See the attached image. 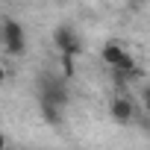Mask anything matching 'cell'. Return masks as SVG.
Masks as SVG:
<instances>
[{"instance_id": "obj_3", "label": "cell", "mask_w": 150, "mask_h": 150, "mask_svg": "<svg viewBox=\"0 0 150 150\" xmlns=\"http://www.w3.org/2000/svg\"><path fill=\"white\" fill-rule=\"evenodd\" d=\"M53 44H56V50H59V53H71V56H77V53L83 50L80 35L74 33L71 27H59V30L53 33Z\"/></svg>"}, {"instance_id": "obj_1", "label": "cell", "mask_w": 150, "mask_h": 150, "mask_svg": "<svg viewBox=\"0 0 150 150\" xmlns=\"http://www.w3.org/2000/svg\"><path fill=\"white\" fill-rule=\"evenodd\" d=\"M100 59H103L109 68L121 71V74H132V71H135V59H132V56L124 50V44H118V41H106L103 50H100Z\"/></svg>"}, {"instance_id": "obj_4", "label": "cell", "mask_w": 150, "mask_h": 150, "mask_svg": "<svg viewBox=\"0 0 150 150\" xmlns=\"http://www.w3.org/2000/svg\"><path fill=\"white\" fill-rule=\"evenodd\" d=\"M109 112H112V118H115L118 124H129V121L135 118V106H132L129 97H115V100L109 103Z\"/></svg>"}, {"instance_id": "obj_2", "label": "cell", "mask_w": 150, "mask_h": 150, "mask_svg": "<svg viewBox=\"0 0 150 150\" xmlns=\"http://www.w3.org/2000/svg\"><path fill=\"white\" fill-rule=\"evenodd\" d=\"M3 47L12 56H18V53L27 50V33H24V27L15 18H6L3 21Z\"/></svg>"}]
</instances>
